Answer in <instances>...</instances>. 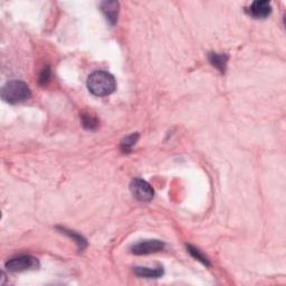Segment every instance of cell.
Returning a JSON list of instances; mask_svg holds the SVG:
<instances>
[{"mask_svg": "<svg viewBox=\"0 0 286 286\" xmlns=\"http://www.w3.org/2000/svg\"><path fill=\"white\" fill-rule=\"evenodd\" d=\"M39 266L37 258L30 255H22L9 260L6 263V268L11 273H19L35 269Z\"/></svg>", "mask_w": 286, "mask_h": 286, "instance_id": "obj_3", "label": "cell"}, {"mask_svg": "<svg viewBox=\"0 0 286 286\" xmlns=\"http://www.w3.org/2000/svg\"><path fill=\"white\" fill-rule=\"evenodd\" d=\"M31 96L28 85L22 81H10L1 89V97L3 101L10 104H17L25 102Z\"/></svg>", "mask_w": 286, "mask_h": 286, "instance_id": "obj_2", "label": "cell"}, {"mask_svg": "<svg viewBox=\"0 0 286 286\" xmlns=\"http://www.w3.org/2000/svg\"><path fill=\"white\" fill-rule=\"evenodd\" d=\"M101 9L107 17V21H109L111 25H114L117 21V14H119V2L104 1L101 3Z\"/></svg>", "mask_w": 286, "mask_h": 286, "instance_id": "obj_7", "label": "cell"}, {"mask_svg": "<svg viewBox=\"0 0 286 286\" xmlns=\"http://www.w3.org/2000/svg\"><path fill=\"white\" fill-rule=\"evenodd\" d=\"M135 275L139 277H146V279H158L163 275V268L161 266L159 267H135Z\"/></svg>", "mask_w": 286, "mask_h": 286, "instance_id": "obj_8", "label": "cell"}, {"mask_svg": "<svg viewBox=\"0 0 286 286\" xmlns=\"http://www.w3.org/2000/svg\"><path fill=\"white\" fill-rule=\"evenodd\" d=\"M164 242L158 240L143 241L132 246V253L134 255H149L152 253H158L164 248Z\"/></svg>", "mask_w": 286, "mask_h": 286, "instance_id": "obj_5", "label": "cell"}, {"mask_svg": "<svg viewBox=\"0 0 286 286\" xmlns=\"http://www.w3.org/2000/svg\"><path fill=\"white\" fill-rule=\"evenodd\" d=\"M130 190L136 200L142 202H149L154 199V191L146 180L135 178L130 183Z\"/></svg>", "mask_w": 286, "mask_h": 286, "instance_id": "obj_4", "label": "cell"}, {"mask_svg": "<svg viewBox=\"0 0 286 286\" xmlns=\"http://www.w3.org/2000/svg\"><path fill=\"white\" fill-rule=\"evenodd\" d=\"M82 122H83V127L88 130H94L97 128V121L95 117L91 115H83L82 116Z\"/></svg>", "mask_w": 286, "mask_h": 286, "instance_id": "obj_12", "label": "cell"}, {"mask_svg": "<svg viewBox=\"0 0 286 286\" xmlns=\"http://www.w3.org/2000/svg\"><path fill=\"white\" fill-rule=\"evenodd\" d=\"M248 13L254 18H266L272 14V5L266 0H257L250 5Z\"/></svg>", "mask_w": 286, "mask_h": 286, "instance_id": "obj_6", "label": "cell"}, {"mask_svg": "<svg viewBox=\"0 0 286 286\" xmlns=\"http://www.w3.org/2000/svg\"><path fill=\"white\" fill-rule=\"evenodd\" d=\"M62 230H63V232H65V234H67L69 237H72L73 240L76 242V244L78 245V247H80L81 250L84 249L86 247V242H85V240L83 237L80 236V235H77L74 232H68V230H66V229H62Z\"/></svg>", "mask_w": 286, "mask_h": 286, "instance_id": "obj_13", "label": "cell"}, {"mask_svg": "<svg viewBox=\"0 0 286 286\" xmlns=\"http://www.w3.org/2000/svg\"><path fill=\"white\" fill-rule=\"evenodd\" d=\"M88 88L95 96H108L116 89V81L109 72L95 70L88 78Z\"/></svg>", "mask_w": 286, "mask_h": 286, "instance_id": "obj_1", "label": "cell"}, {"mask_svg": "<svg viewBox=\"0 0 286 286\" xmlns=\"http://www.w3.org/2000/svg\"><path fill=\"white\" fill-rule=\"evenodd\" d=\"M188 252H189L191 255H193L196 260H198L199 262H201L203 265L209 266V261L202 253H200V250L193 247V246H188Z\"/></svg>", "mask_w": 286, "mask_h": 286, "instance_id": "obj_11", "label": "cell"}, {"mask_svg": "<svg viewBox=\"0 0 286 286\" xmlns=\"http://www.w3.org/2000/svg\"><path fill=\"white\" fill-rule=\"evenodd\" d=\"M139 139V133H132L127 138H124L122 142H121V149H122V151L124 152H130L132 150V148L135 146L136 141Z\"/></svg>", "mask_w": 286, "mask_h": 286, "instance_id": "obj_10", "label": "cell"}, {"mask_svg": "<svg viewBox=\"0 0 286 286\" xmlns=\"http://www.w3.org/2000/svg\"><path fill=\"white\" fill-rule=\"evenodd\" d=\"M49 76H50V70H49V68H45L42 72L41 77H39V83H41V84L47 83V82H48V80H49Z\"/></svg>", "mask_w": 286, "mask_h": 286, "instance_id": "obj_14", "label": "cell"}, {"mask_svg": "<svg viewBox=\"0 0 286 286\" xmlns=\"http://www.w3.org/2000/svg\"><path fill=\"white\" fill-rule=\"evenodd\" d=\"M209 61L211 65L215 66L217 69L220 70L221 73H225L226 65L228 62V56L226 54H218V53H210Z\"/></svg>", "mask_w": 286, "mask_h": 286, "instance_id": "obj_9", "label": "cell"}]
</instances>
